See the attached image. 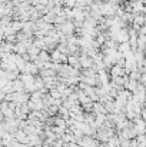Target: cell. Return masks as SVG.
Instances as JSON below:
<instances>
[{"label":"cell","mask_w":146,"mask_h":147,"mask_svg":"<svg viewBox=\"0 0 146 147\" xmlns=\"http://www.w3.org/2000/svg\"><path fill=\"white\" fill-rule=\"evenodd\" d=\"M4 98V92H0V101Z\"/></svg>","instance_id":"cell-4"},{"label":"cell","mask_w":146,"mask_h":147,"mask_svg":"<svg viewBox=\"0 0 146 147\" xmlns=\"http://www.w3.org/2000/svg\"><path fill=\"white\" fill-rule=\"evenodd\" d=\"M128 147H129V146H128Z\"/></svg>","instance_id":"cell-5"},{"label":"cell","mask_w":146,"mask_h":147,"mask_svg":"<svg viewBox=\"0 0 146 147\" xmlns=\"http://www.w3.org/2000/svg\"><path fill=\"white\" fill-rule=\"evenodd\" d=\"M13 137H14V140H16V142H19V143H27V134L24 133V130L17 129V130L14 131Z\"/></svg>","instance_id":"cell-1"},{"label":"cell","mask_w":146,"mask_h":147,"mask_svg":"<svg viewBox=\"0 0 146 147\" xmlns=\"http://www.w3.org/2000/svg\"><path fill=\"white\" fill-rule=\"evenodd\" d=\"M17 147H29V144H27V143H20Z\"/></svg>","instance_id":"cell-3"},{"label":"cell","mask_w":146,"mask_h":147,"mask_svg":"<svg viewBox=\"0 0 146 147\" xmlns=\"http://www.w3.org/2000/svg\"><path fill=\"white\" fill-rule=\"evenodd\" d=\"M50 94H52V97H56V98L62 97V94H60L59 92H56V90H52V92H50Z\"/></svg>","instance_id":"cell-2"}]
</instances>
